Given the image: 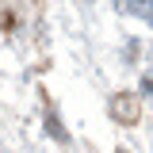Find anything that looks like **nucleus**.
<instances>
[{"mask_svg":"<svg viewBox=\"0 0 153 153\" xmlns=\"http://www.w3.org/2000/svg\"><path fill=\"white\" fill-rule=\"evenodd\" d=\"M115 115H119V119H138V107H134V100H115Z\"/></svg>","mask_w":153,"mask_h":153,"instance_id":"obj_1","label":"nucleus"}]
</instances>
